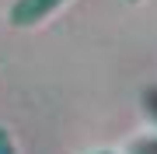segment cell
<instances>
[{
  "mask_svg": "<svg viewBox=\"0 0 157 154\" xmlns=\"http://www.w3.org/2000/svg\"><path fill=\"white\" fill-rule=\"evenodd\" d=\"M52 7H56V0H21V4L14 7V21H17V25L39 21V18H45Z\"/></svg>",
  "mask_w": 157,
  "mask_h": 154,
  "instance_id": "1",
  "label": "cell"
},
{
  "mask_svg": "<svg viewBox=\"0 0 157 154\" xmlns=\"http://www.w3.org/2000/svg\"><path fill=\"white\" fill-rule=\"evenodd\" d=\"M0 154H14V151H11V140H7L4 133H0Z\"/></svg>",
  "mask_w": 157,
  "mask_h": 154,
  "instance_id": "2",
  "label": "cell"
}]
</instances>
